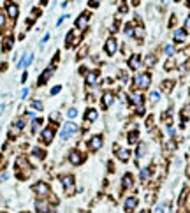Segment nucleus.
<instances>
[{
  "label": "nucleus",
  "instance_id": "nucleus-1",
  "mask_svg": "<svg viewBox=\"0 0 190 213\" xmlns=\"http://www.w3.org/2000/svg\"><path fill=\"white\" fill-rule=\"evenodd\" d=\"M150 83H152V76H150L148 72L137 74V76L134 78V85H136L139 90H144V88H148V86H150Z\"/></svg>",
  "mask_w": 190,
  "mask_h": 213
},
{
  "label": "nucleus",
  "instance_id": "nucleus-2",
  "mask_svg": "<svg viewBox=\"0 0 190 213\" xmlns=\"http://www.w3.org/2000/svg\"><path fill=\"white\" fill-rule=\"evenodd\" d=\"M78 132V125L76 123H65L63 127H62V130H60V137L62 139H69L70 136H74Z\"/></svg>",
  "mask_w": 190,
  "mask_h": 213
},
{
  "label": "nucleus",
  "instance_id": "nucleus-3",
  "mask_svg": "<svg viewBox=\"0 0 190 213\" xmlns=\"http://www.w3.org/2000/svg\"><path fill=\"white\" fill-rule=\"evenodd\" d=\"M88 21H90V14H88V12H83V14H79V16L76 18V28H79V30H85V28L88 26Z\"/></svg>",
  "mask_w": 190,
  "mask_h": 213
},
{
  "label": "nucleus",
  "instance_id": "nucleus-4",
  "mask_svg": "<svg viewBox=\"0 0 190 213\" xmlns=\"http://www.w3.org/2000/svg\"><path fill=\"white\" fill-rule=\"evenodd\" d=\"M53 137H55V130H53V127H46L44 130H42V134H41V139H42V143H51L53 141Z\"/></svg>",
  "mask_w": 190,
  "mask_h": 213
},
{
  "label": "nucleus",
  "instance_id": "nucleus-5",
  "mask_svg": "<svg viewBox=\"0 0 190 213\" xmlns=\"http://www.w3.org/2000/svg\"><path fill=\"white\" fill-rule=\"evenodd\" d=\"M69 160H70V164H74V166H79V164L85 160V157H83V153H81V152L74 150V152H70V153H69Z\"/></svg>",
  "mask_w": 190,
  "mask_h": 213
},
{
  "label": "nucleus",
  "instance_id": "nucleus-6",
  "mask_svg": "<svg viewBox=\"0 0 190 213\" xmlns=\"http://www.w3.org/2000/svg\"><path fill=\"white\" fill-rule=\"evenodd\" d=\"M62 185H63V189H65V192H72L74 190V178L70 176V175H67V176H62Z\"/></svg>",
  "mask_w": 190,
  "mask_h": 213
},
{
  "label": "nucleus",
  "instance_id": "nucleus-7",
  "mask_svg": "<svg viewBox=\"0 0 190 213\" xmlns=\"http://www.w3.org/2000/svg\"><path fill=\"white\" fill-rule=\"evenodd\" d=\"M116 49H118L116 41H115V39H107V41H106V44H104V51H106L107 55H115V53H116Z\"/></svg>",
  "mask_w": 190,
  "mask_h": 213
},
{
  "label": "nucleus",
  "instance_id": "nucleus-8",
  "mask_svg": "<svg viewBox=\"0 0 190 213\" xmlns=\"http://www.w3.org/2000/svg\"><path fill=\"white\" fill-rule=\"evenodd\" d=\"M33 192H35L37 196H42V197H44V196H48V194H49V187H48L46 183L39 182L37 185H33Z\"/></svg>",
  "mask_w": 190,
  "mask_h": 213
},
{
  "label": "nucleus",
  "instance_id": "nucleus-9",
  "mask_svg": "<svg viewBox=\"0 0 190 213\" xmlns=\"http://www.w3.org/2000/svg\"><path fill=\"white\" fill-rule=\"evenodd\" d=\"M5 12L14 19V18H18V12H19V9H18V5L14 4V2H7V5H5Z\"/></svg>",
  "mask_w": 190,
  "mask_h": 213
},
{
  "label": "nucleus",
  "instance_id": "nucleus-10",
  "mask_svg": "<svg viewBox=\"0 0 190 213\" xmlns=\"http://www.w3.org/2000/svg\"><path fill=\"white\" fill-rule=\"evenodd\" d=\"M88 146H90V150H92V152L100 150V146H102V137H100V136H93V137L90 139Z\"/></svg>",
  "mask_w": 190,
  "mask_h": 213
},
{
  "label": "nucleus",
  "instance_id": "nucleus-11",
  "mask_svg": "<svg viewBox=\"0 0 190 213\" xmlns=\"http://www.w3.org/2000/svg\"><path fill=\"white\" fill-rule=\"evenodd\" d=\"M139 65H141V56H139V55L130 56V60H129V67H130L132 71H136V69H139Z\"/></svg>",
  "mask_w": 190,
  "mask_h": 213
},
{
  "label": "nucleus",
  "instance_id": "nucleus-12",
  "mask_svg": "<svg viewBox=\"0 0 190 213\" xmlns=\"http://www.w3.org/2000/svg\"><path fill=\"white\" fill-rule=\"evenodd\" d=\"M85 79H86V85L93 86V85H97V81H99V74L92 71V72H88V74H86V78H85Z\"/></svg>",
  "mask_w": 190,
  "mask_h": 213
},
{
  "label": "nucleus",
  "instance_id": "nucleus-13",
  "mask_svg": "<svg viewBox=\"0 0 190 213\" xmlns=\"http://www.w3.org/2000/svg\"><path fill=\"white\" fill-rule=\"evenodd\" d=\"M113 102H115V95H113V93H109V92H107V93H104V95H102V106H104V108L113 106Z\"/></svg>",
  "mask_w": 190,
  "mask_h": 213
},
{
  "label": "nucleus",
  "instance_id": "nucleus-14",
  "mask_svg": "<svg viewBox=\"0 0 190 213\" xmlns=\"http://www.w3.org/2000/svg\"><path fill=\"white\" fill-rule=\"evenodd\" d=\"M33 62V55H25V56H21V60L18 62V67H26V65H30Z\"/></svg>",
  "mask_w": 190,
  "mask_h": 213
},
{
  "label": "nucleus",
  "instance_id": "nucleus-15",
  "mask_svg": "<svg viewBox=\"0 0 190 213\" xmlns=\"http://www.w3.org/2000/svg\"><path fill=\"white\" fill-rule=\"evenodd\" d=\"M51 74H53V67H48V69L42 72V76L39 78V85H44V83L49 79V76H51Z\"/></svg>",
  "mask_w": 190,
  "mask_h": 213
},
{
  "label": "nucleus",
  "instance_id": "nucleus-16",
  "mask_svg": "<svg viewBox=\"0 0 190 213\" xmlns=\"http://www.w3.org/2000/svg\"><path fill=\"white\" fill-rule=\"evenodd\" d=\"M130 102L136 104V106H143V95H141L139 92H134V93L130 95Z\"/></svg>",
  "mask_w": 190,
  "mask_h": 213
},
{
  "label": "nucleus",
  "instance_id": "nucleus-17",
  "mask_svg": "<svg viewBox=\"0 0 190 213\" xmlns=\"http://www.w3.org/2000/svg\"><path fill=\"white\" fill-rule=\"evenodd\" d=\"M136 206H137V199H136V197H127V199H125V210H127V212L134 210Z\"/></svg>",
  "mask_w": 190,
  "mask_h": 213
},
{
  "label": "nucleus",
  "instance_id": "nucleus-18",
  "mask_svg": "<svg viewBox=\"0 0 190 213\" xmlns=\"http://www.w3.org/2000/svg\"><path fill=\"white\" fill-rule=\"evenodd\" d=\"M187 39V33H185V30L183 28H178V30H174V41H178V42H183Z\"/></svg>",
  "mask_w": 190,
  "mask_h": 213
},
{
  "label": "nucleus",
  "instance_id": "nucleus-19",
  "mask_svg": "<svg viewBox=\"0 0 190 213\" xmlns=\"http://www.w3.org/2000/svg\"><path fill=\"white\" fill-rule=\"evenodd\" d=\"M97 116H99V113H97L95 109H88V111H86V120H88V122H95Z\"/></svg>",
  "mask_w": 190,
  "mask_h": 213
},
{
  "label": "nucleus",
  "instance_id": "nucleus-20",
  "mask_svg": "<svg viewBox=\"0 0 190 213\" xmlns=\"http://www.w3.org/2000/svg\"><path fill=\"white\" fill-rule=\"evenodd\" d=\"M129 155H130V153H129V150H120V152H118V159H120V160H123V162H127V160H129Z\"/></svg>",
  "mask_w": 190,
  "mask_h": 213
},
{
  "label": "nucleus",
  "instance_id": "nucleus-21",
  "mask_svg": "<svg viewBox=\"0 0 190 213\" xmlns=\"http://www.w3.org/2000/svg\"><path fill=\"white\" fill-rule=\"evenodd\" d=\"M123 187H125V189L132 187V176H130V175H125V176H123Z\"/></svg>",
  "mask_w": 190,
  "mask_h": 213
},
{
  "label": "nucleus",
  "instance_id": "nucleus-22",
  "mask_svg": "<svg viewBox=\"0 0 190 213\" xmlns=\"http://www.w3.org/2000/svg\"><path fill=\"white\" fill-rule=\"evenodd\" d=\"M32 153H33L37 159H44V155H46V153H44V150H41V148H33V150H32Z\"/></svg>",
  "mask_w": 190,
  "mask_h": 213
},
{
  "label": "nucleus",
  "instance_id": "nucleus-23",
  "mask_svg": "<svg viewBox=\"0 0 190 213\" xmlns=\"http://www.w3.org/2000/svg\"><path fill=\"white\" fill-rule=\"evenodd\" d=\"M148 178H150V169H148V167H143V169H141V180L146 182Z\"/></svg>",
  "mask_w": 190,
  "mask_h": 213
},
{
  "label": "nucleus",
  "instance_id": "nucleus-24",
  "mask_svg": "<svg viewBox=\"0 0 190 213\" xmlns=\"http://www.w3.org/2000/svg\"><path fill=\"white\" fill-rule=\"evenodd\" d=\"M125 35H129V37H134L136 35V30L132 28V25H127L125 26Z\"/></svg>",
  "mask_w": 190,
  "mask_h": 213
},
{
  "label": "nucleus",
  "instance_id": "nucleus-25",
  "mask_svg": "<svg viewBox=\"0 0 190 213\" xmlns=\"http://www.w3.org/2000/svg\"><path fill=\"white\" fill-rule=\"evenodd\" d=\"M159 99H160V93H159V92H152V93H150V100H152L153 104L159 102Z\"/></svg>",
  "mask_w": 190,
  "mask_h": 213
},
{
  "label": "nucleus",
  "instance_id": "nucleus-26",
  "mask_svg": "<svg viewBox=\"0 0 190 213\" xmlns=\"http://www.w3.org/2000/svg\"><path fill=\"white\" fill-rule=\"evenodd\" d=\"M67 116H69L70 120H72V118H76V116H78V109H76V108H70V109L67 111Z\"/></svg>",
  "mask_w": 190,
  "mask_h": 213
},
{
  "label": "nucleus",
  "instance_id": "nucleus-27",
  "mask_svg": "<svg viewBox=\"0 0 190 213\" xmlns=\"http://www.w3.org/2000/svg\"><path fill=\"white\" fill-rule=\"evenodd\" d=\"M72 41H74V30L67 33V46H72V44H74Z\"/></svg>",
  "mask_w": 190,
  "mask_h": 213
},
{
  "label": "nucleus",
  "instance_id": "nucleus-28",
  "mask_svg": "<svg viewBox=\"0 0 190 213\" xmlns=\"http://www.w3.org/2000/svg\"><path fill=\"white\" fill-rule=\"evenodd\" d=\"M164 51H166V55H167V56H171V55H173V53H174V48H173V46H171V44H167V46H166V48H164Z\"/></svg>",
  "mask_w": 190,
  "mask_h": 213
},
{
  "label": "nucleus",
  "instance_id": "nucleus-29",
  "mask_svg": "<svg viewBox=\"0 0 190 213\" xmlns=\"http://www.w3.org/2000/svg\"><path fill=\"white\" fill-rule=\"evenodd\" d=\"M136 141H137V132H130V134H129V143L134 145Z\"/></svg>",
  "mask_w": 190,
  "mask_h": 213
},
{
  "label": "nucleus",
  "instance_id": "nucleus-30",
  "mask_svg": "<svg viewBox=\"0 0 190 213\" xmlns=\"http://www.w3.org/2000/svg\"><path fill=\"white\" fill-rule=\"evenodd\" d=\"M32 108L41 111V109H42V102H41V100H33V102H32Z\"/></svg>",
  "mask_w": 190,
  "mask_h": 213
},
{
  "label": "nucleus",
  "instance_id": "nucleus-31",
  "mask_svg": "<svg viewBox=\"0 0 190 213\" xmlns=\"http://www.w3.org/2000/svg\"><path fill=\"white\" fill-rule=\"evenodd\" d=\"M48 41H49V33H46V35L42 37V41H41V49L46 46V42H48Z\"/></svg>",
  "mask_w": 190,
  "mask_h": 213
},
{
  "label": "nucleus",
  "instance_id": "nucleus-32",
  "mask_svg": "<svg viewBox=\"0 0 190 213\" xmlns=\"http://www.w3.org/2000/svg\"><path fill=\"white\" fill-rule=\"evenodd\" d=\"M35 210H39L41 213H44V210H46V206H44L42 203H35Z\"/></svg>",
  "mask_w": 190,
  "mask_h": 213
},
{
  "label": "nucleus",
  "instance_id": "nucleus-33",
  "mask_svg": "<svg viewBox=\"0 0 190 213\" xmlns=\"http://www.w3.org/2000/svg\"><path fill=\"white\" fill-rule=\"evenodd\" d=\"M5 25V14H4V11H0V28Z\"/></svg>",
  "mask_w": 190,
  "mask_h": 213
},
{
  "label": "nucleus",
  "instance_id": "nucleus-34",
  "mask_svg": "<svg viewBox=\"0 0 190 213\" xmlns=\"http://www.w3.org/2000/svg\"><path fill=\"white\" fill-rule=\"evenodd\" d=\"M146 65H148V67H150V65H155V58H153V56H148V58H146Z\"/></svg>",
  "mask_w": 190,
  "mask_h": 213
},
{
  "label": "nucleus",
  "instance_id": "nucleus-35",
  "mask_svg": "<svg viewBox=\"0 0 190 213\" xmlns=\"http://www.w3.org/2000/svg\"><path fill=\"white\" fill-rule=\"evenodd\" d=\"M143 152H144V145L141 143V145H139V150H137V157H139V159L143 157Z\"/></svg>",
  "mask_w": 190,
  "mask_h": 213
},
{
  "label": "nucleus",
  "instance_id": "nucleus-36",
  "mask_svg": "<svg viewBox=\"0 0 190 213\" xmlns=\"http://www.w3.org/2000/svg\"><path fill=\"white\" fill-rule=\"evenodd\" d=\"M4 48H5V49H11V48H12V39H7V41H5V46H4Z\"/></svg>",
  "mask_w": 190,
  "mask_h": 213
},
{
  "label": "nucleus",
  "instance_id": "nucleus-37",
  "mask_svg": "<svg viewBox=\"0 0 190 213\" xmlns=\"http://www.w3.org/2000/svg\"><path fill=\"white\" fill-rule=\"evenodd\" d=\"M60 90H62V86H55V88H51V95H56Z\"/></svg>",
  "mask_w": 190,
  "mask_h": 213
},
{
  "label": "nucleus",
  "instance_id": "nucleus-38",
  "mask_svg": "<svg viewBox=\"0 0 190 213\" xmlns=\"http://www.w3.org/2000/svg\"><path fill=\"white\" fill-rule=\"evenodd\" d=\"M39 125H41V120H35V122H33V127H32V132H35Z\"/></svg>",
  "mask_w": 190,
  "mask_h": 213
},
{
  "label": "nucleus",
  "instance_id": "nucleus-39",
  "mask_svg": "<svg viewBox=\"0 0 190 213\" xmlns=\"http://www.w3.org/2000/svg\"><path fill=\"white\" fill-rule=\"evenodd\" d=\"M67 18H69V16H67V14H63V16H62V18H60L58 21H56V25H62V23H63V21H65Z\"/></svg>",
  "mask_w": 190,
  "mask_h": 213
},
{
  "label": "nucleus",
  "instance_id": "nucleus-40",
  "mask_svg": "<svg viewBox=\"0 0 190 213\" xmlns=\"http://www.w3.org/2000/svg\"><path fill=\"white\" fill-rule=\"evenodd\" d=\"M32 14H33V18L41 16V9H33V11H32Z\"/></svg>",
  "mask_w": 190,
  "mask_h": 213
},
{
  "label": "nucleus",
  "instance_id": "nucleus-41",
  "mask_svg": "<svg viewBox=\"0 0 190 213\" xmlns=\"http://www.w3.org/2000/svg\"><path fill=\"white\" fill-rule=\"evenodd\" d=\"M120 100H122V104H125L127 102V95L125 93H120Z\"/></svg>",
  "mask_w": 190,
  "mask_h": 213
},
{
  "label": "nucleus",
  "instance_id": "nucleus-42",
  "mask_svg": "<svg viewBox=\"0 0 190 213\" xmlns=\"http://www.w3.org/2000/svg\"><path fill=\"white\" fill-rule=\"evenodd\" d=\"M99 2H100V0H90V5H92V7H97Z\"/></svg>",
  "mask_w": 190,
  "mask_h": 213
},
{
  "label": "nucleus",
  "instance_id": "nucleus-43",
  "mask_svg": "<svg viewBox=\"0 0 190 213\" xmlns=\"http://www.w3.org/2000/svg\"><path fill=\"white\" fill-rule=\"evenodd\" d=\"M185 28H187V30H190V16L185 19Z\"/></svg>",
  "mask_w": 190,
  "mask_h": 213
},
{
  "label": "nucleus",
  "instance_id": "nucleus-44",
  "mask_svg": "<svg viewBox=\"0 0 190 213\" xmlns=\"http://www.w3.org/2000/svg\"><path fill=\"white\" fill-rule=\"evenodd\" d=\"M26 95H28V90H26V88H25V90H23V92H21V99H25V97H26Z\"/></svg>",
  "mask_w": 190,
  "mask_h": 213
},
{
  "label": "nucleus",
  "instance_id": "nucleus-45",
  "mask_svg": "<svg viewBox=\"0 0 190 213\" xmlns=\"http://www.w3.org/2000/svg\"><path fill=\"white\" fill-rule=\"evenodd\" d=\"M167 132H169V136H174V129L173 127H167Z\"/></svg>",
  "mask_w": 190,
  "mask_h": 213
},
{
  "label": "nucleus",
  "instance_id": "nucleus-46",
  "mask_svg": "<svg viewBox=\"0 0 190 213\" xmlns=\"http://www.w3.org/2000/svg\"><path fill=\"white\" fill-rule=\"evenodd\" d=\"M157 213H164V206L160 204V206H157Z\"/></svg>",
  "mask_w": 190,
  "mask_h": 213
},
{
  "label": "nucleus",
  "instance_id": "nucleus-47",
  "mask_svg": "<svg viewBox=\"0 0 190 213\" xmlns=\"http://www.w3.org/2000/svg\"><path fill=\"white\" fill-rule=\"evenodd\" d=\"M189 5H190V0H189Z\"/></svg>",
  "mask_w": 190,
  "mask_h": 213
}]
</instances>
